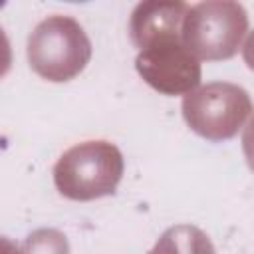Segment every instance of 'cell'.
<instances>
[{
	"label": "cell",
	"mask_w": 254,
	"mask_h": 254,
	"mask_svg": "<svg viewBox=\"0 0 254 254\" xmlns=\"http://www.w3.org/2000/svg\"><path fill=\"white\" fill-rule=\"evenodd\" d=\"M121 153L105 141H87L71 147L54 169L56 187L79 177L62 194L75 200H89L113 192L121 179Z\"/></svg>",
	"instance_id": "cell-2"
},
{
	"label": "cell",
	"mask_w": 254,
	"mask_h": 254,
	"mask_svg": "<svg viewBox=\"0 0 254 254\" xmlns=\"http://www.w3.org/2000/svg\"><path fill=\"white\" fill-rule=\"evenodd\" d=\"M91 56L83 28L67 16H52L36 26L28 38V58L36 73L50 81L77 75Z\"/></svg>",
	"instance_id": "cell-1"
},
{
	"label": "cell",
	"mask_w": 254,
	"mask_h": 254,
	"mask_svg": "<svg viewBox=\"0 0 254 254\" xmlns=\"http://www.w3.org/2000/svg\"><path fill=\"white\" fill-rule=\"evenodd\" d=\"M151 254H214V248L196 226L177 224L163 232Z\"/></svg>",
	"instance_id": "cell-3"
}]
</instances>
